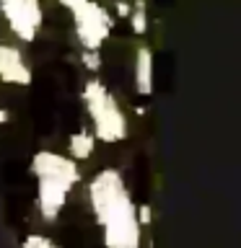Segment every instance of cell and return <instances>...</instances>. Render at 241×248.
Returning a JSON list of instances; mask_svg holds the SVG:
<instances>
[{
	"label": "cell",
	"instance_id": "6da1fadb",
	"mask_svg": "<svg viewBox=\"0 0 241 248\" xmlns=\"http://www.w3.org/2000/svg\"><path fill=\"white\" fill-rule=\"evenodd\" d=\"M88 204L104 232V248H140L143 228L138 222V204L117 168H101L88 181Z\"/></svg>",
	"mask_w": 241,
	"mask_h": 248
},
{
	"label": "cell",
	"instance_id": "7a4b0ae2",
	"mask_svg": "<svg viewBox=\"0 0 241 248\" xmlns=\"http://www.w3.org/2000/svg\"><path fill=\"white\" fill-rule=\"evenodd\" d=\"M81 96H83L86 114L91 119V132L96 137V142H104V145L122 142L130 132V124H127V114L117 104L112 91L99 78H91V80L83 83Z\"/></svg>",
	"mask_w": 241,
	"mask_h": 248
},
{
	"label": "cell",
	"instance_id": "3957f363",
	"mask_svg": "<svg viewBox=\"0 0 241 248\" xmlns=\"http://www.w3.org/2000/svg\"><path fill=\"white\" fill-rule=\"evenodd\" d=\"M73 16V29L81 49H101L104 42L112 36L114 16L96 0H86L81 8L70 11Z\"/></svg>",
	"mask_w": 241,
	"mask_h": 248
},
{
	"label": "cell",
	"instance_id": "277c9868",
	"mask_svg": "<svg viewBox=\"0 0 241 248\" xmlns=\"http://www.w3.org/2000/svg\"><path fill=\"white\" fill-rule=\"evenodd\" d=\"M0 13L18 42H34L44 26L42 0H0Z\"/></svg>",
	"mask_w": 241,
	"mask_h": 248
},
{
	"label": "cell",
	"instance_id": "5b68a950",
	"mask_svg": "<svg viewBox=\"0 0 241 248\" xmlns=\"http://www.w3.org/2000/svg\"><path fill=\"white\" fill-rule=\"evenodd\" d=\"M70 191H73V186L68 181L50 178V176L36 178V209H39V215H42L44 222H54L62 215Z\"/></svg>",
	"mask_w": 241,
	"mask_h": 248
},
{
	"label": "cell",
	"instance_id": "8992f818",
	"mask_svg": "<svg viewBox=\"0 0 241 248\" xmlns=\"http://www.w3.org/2000/svg\"><path fill=\"white\" fill-rule=\"evenodd\" d=\"M31 173L36 178L39 176H50V178H60V181H68L70 186H75L81 181V168H78V160H73L70 155H60L52 150H39L31 158Z\"/></svg>",
	"mask_w": 241,
	"mask_h": 248
},
{
	"label": "cell",
	"instance_id": "52a82bcc",
	"mask_svg": "<svg viewBox=\"0 0 241 248\" xmlns=\"http://www.w3.org/2000/svg\"><path fill=\"white\" fill-rule=\"evenodd\" d=\"M0 80L8 85H18V88H26L34 80V73L23 52L8 42H0Z\"/></svg>",
	"mask_w": 241,
	"mask_h": 248
},
{
	"label": "cell",
	"instance_id": "ba28073f",
	"mask_svg": "<svg viewBox=\"0 0 241 248\" xmlns=\"http://www.w3.org/2000/svg\"><path fill=\"white\" fill-rule=\"evenodd\" d=\"M153 49L151 46H138L135 52V67H132V85H135L138 96H151L153 93Z\"/></svg>",
	"mask_w": 241,
	"mask_h": 248
},
{
	"label": "cell",
	"instance_id": "9c48e42d",
	"mask_svg": "<svg viewBox=\"0 0 241 248\" xmlns=\"http://www.w3.org/2000/svg\"><path fill=\"white\" fill-rule=\"evenodd\" d=\"M96 150V137L91 129H78L68 137V155L73 160H88Z\"/></svg>",
	"mask_w": 241,
	"mask_h": 248
},
{
	"label": "cell",
	"instance_id": "30bf717a",
	"mask_svg": "<svg viewBox=\"0 0 241 248\" xmlns=\"http://www.w3.org/2000/svg\"><path fill=\"white\" fill-rule=\"evenodd\" d=\"M127 21H130V26H132V31H135L138 36L145 34L148 31V5H145V0H138V3L130 8Z\"/></svg>",
	"mask_w": 241,
	"mask_h": 248
},
{
	"label": "cell",
	"instance_id": "8fae6325",
	"mask_svg": "<svg viewBox=\"0 0 241 248\" xmlns=\"http://www.w3.org/2000/svg\"><path fill=\"white\" fill-rule=\"evenodd\" d=\"M21 248H62L57 246L52 238H47V235H39V232H31V235L23 238V246Z\"/></svg>",
	"mask_w": 241,
	"mask_h": 248
},
{
	"label": "cell",
	"instance_id": "7c38bea8",
	"mask_svg": "<svg viewBox=\"0 0 241 248\" xmlns=\"http://www.w3.org/2000/svg\"><path fill=\"white\" fill-rule=\"evenodd\" d=\"M81 62H83L86 70L99 73V70H101V49H83L81 52Z\"/></svg>",
	"mask_w": 241,
	"mask_h": 248
},
{
	"label": "cell",
	"instance_id": "4fadbf2b",
	"mask_svg": "<svg viewBox=\"0 0 241 248\" xmlns=\"http://www.w3.org/2000/svg\"><path fill=\"white\" fill-rule=\"evenodd\" d=\"M138 222H140V228H148V225L153 222V209H151V204H140V207H138Z\"/></svg>",
	"mask_w": 241,
	"mask_h": 248
},
{
	"label": "cell",
	"instance_id": "5bb4252c",
	"mask_svg": "<svg viewBox=\"0 0 241 248\" xmlns=\"http://www.w3.org/2000/svg\"><path fill=\"white\" fill-rule=\"evenodd\" d=\"M57 3H60L62 8H68V11H75V8H81L86 0H57Z\"/></svg>",
	"mask_w": 241,
	"mask_h": 248
},
{
	"label": "cell",
	"instance_id": "9a60e30c",
	"mask_svg": "<svg viewBox=\"0 0 241 248\" xmlns=\"http://www.w3.org/2000/svg\"><path fill=\"white\" fill-rule=\"evenodd\" d=\"M8 119H11V111H8V108H0V124H5Z\"/></svg>",
	"mask_w": 241,
	"mask_h": 248
}]
</instances>
